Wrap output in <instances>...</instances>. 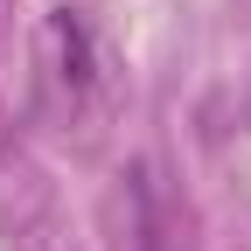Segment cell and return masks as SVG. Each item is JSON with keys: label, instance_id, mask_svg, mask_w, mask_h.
<instances>
[{"label": "cell", "instance_id": "obj_1", "mask_svg": "<svg viewBox=\"0 0 251 251\" xmlns=\"http://www.w3.org/2000/svg\"><path fill=\"white\" fill-rule=\"evenodd\" d=\"M35 91H42V112L70 133V126H84L91 112L105 105V49H98V28H91L84 7H56L42 21L35 35Z\"/></svg>", "mask_w": 251, "mask_h": 251}]
</instances>
